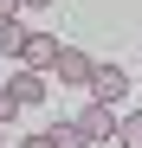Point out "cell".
I'll return each instance as SVG.
<instances>
[{
	"label": "cell",
	"instance_id": "6da1fadb",
	"mask_svg": "<svg viewBox=\"0 0 142 148\" xmlns=\"http://www.w3.org/2000/svg\"><path fill=\"white\" fill-rule=\"evenodd\" d=\"M90 97H97V103H123L129 97V71L123 64H97L90 71Z\"/></svg>",
	"mask_w": 142,
	"mask_h": 148
},
{
	"label": "cell",
	"instance_id": "7a4b0ae2",
	"mask_svg": "<svg viewBox=\"0 0 142 148\" xmlns=\"http://www.w3.org/2000/svg\"><path fill=\"white\" fill-rule=\"evenodd\" d=\"M90 71H97V64H90L78 45H58V64H52V77H58V84H90Z\"/></svg>",
	"mask_w": 142,
	"mask_h": 148
},
{
	"label": "cell",
	"instance_id": "3957f363",
	"mask_svg": "<svg viewBox=\"0 0 142 148\" xmlns=\"http://www.w3.org/2000/svg\"><path fill=\"white\" fill-rule=\"evenodd\" d=\"M19 58H26V71H52V64H58V39H52V32H26Z\"/></svg>",
	"mask_w": 142,
	"mask_h": 148
},
{
	"label": "cell",
	"instance_id": "277c9868",
	"mask_svg": "<svg viewBox=\"0 0 142 148\" xmlns=\"http://www.w3.org/2000/svg\"><path fill=\"white\" fill-rule=\"evenodd\" d=\"M78 129H84L90 142H110V135H116V116H110V103H90V110L78 116Z\"/></svg>",
	"mask_w": 142,
	"mask_h": 148
},
{
	"label": "cell",
	"instance_id": "5b68a950",
	"mask_svg": "<svg viewBox=\"0 0 142 148\" xmlns=\"http://www.w3.org/2000/svg\"><path fill=\"white\" fill-rule=\"evenodd\" d=\"M45 77H52V71H19V77L7 84V90H13V103H19V110L39 103V97H45Z\"/></svg>",
	"mask_w": 142,
	"mask_h": 148
},
{
	"label": "cell",
	"instance_id": "8992f818",
	"mask_svg": "<svg viewBox=\"0 0 142 148\" xmlns=\"http://www.w3.org/2000/svg\"><path fill=\"white\" fill-rule=\"evenodd\" d=\"M52 148H90V135L78 129V116H71V122H58V129H52Z\"/></svg>",
	"mask_w": 142,
	"mask_h": 148
},
{
	"label": "cell",
	"instance_id": "52a82bcc",
	"mask_svg": "<svg viewBox=\"0 0 142 148\" xmlns=\"http://www.w3.org/2000/svg\"><path fill=\"white\" fill-rule=\"evenodd\" d=\"M116 142H123V148H142V110H129L123 122H116Z\"/></svg>",
	"mask_w": 142,
	"mask_h": 148
},
{
	"label": "cell",
	"instance_id": "ba28073f",
	"mask_svg": "<svg viewBox=\"0 0 142 148\" xmlns=\"http://www.w3.org/2000/svg\"><path fill=\"white\" fill-rule=\"evenodd\" d=\"M0 45L19 58V45H26V26H19V19H7V26H0Z\"/></svg>",
	"mask_w": 142,
	"mask_h": 148
},
{
	"label": "cell",
	"instance_id": "9c48e42d",
	"mask_svg": "<svg viewBox=\"0 0 142 148\" xmlns=\"http://www.w3.org/2000/svg\"><path fill=\"white\" fill-rule=\"evenodd\" d=\"M13 110H19V103H13V90L0 84V122H13Z\"/></svg>",
	"mask_w": 142,
	"mask_h": 148
},
{
	"label": "cell",
	"instance_id": "30bf717a",
	"mask_svg": "<svg viewBox=\"0 0 142 148\" xmlns=\"http://www.w3.org/2000/svg\"><path fill=\"white\" fill-rule=\"evenodd\" d=\"M19 148H52V129H45V135H26Z\"/></svg>",
	"mask_w": 142,
	"mask_h": 148
},
{
	"label": "cell",
	"instance_id": "8fae6325",
	"mask_svg": "<svg viewBox=\"0 0 142 148\" xmlns=\"http://www.w3.org/2000/svg\"><path fill=\"white\" fill-rule=\"evenodd\" d=\"M13 13H19V0H0V26H7V19H13Z\"/></svg>",
	"mask_w": 142,
	"mask_h": 148
},
{
	"label": "cell",
	"instance_id": "7c38bea8",
	"mask_svg": "<svg viewBox=\"0 0 142 148\" xmlns=\"http://www.w3.org/2000/svg\"><path fill=\"white\" fill-rule=\"evenodd\" d=\"M19 7H45V0H19Z\"/></svg>",
	"mask_w": 142,
	"mask_h": 148
},
{
	"label": "cell",
	"instance_id": "4fadbf2b",
	"mask_svg": "<svg viewBox=\"0 0 142 148\" xmlns=\"http://www.w3.org/2000/svg\"><path fill=\"white\" fill-rule=\"evenodd\" d=\"M0 148H7V142H0Z\"/></svg>",
	"mask_w": 142,
	"mask_h": 148
}]
</instances>
